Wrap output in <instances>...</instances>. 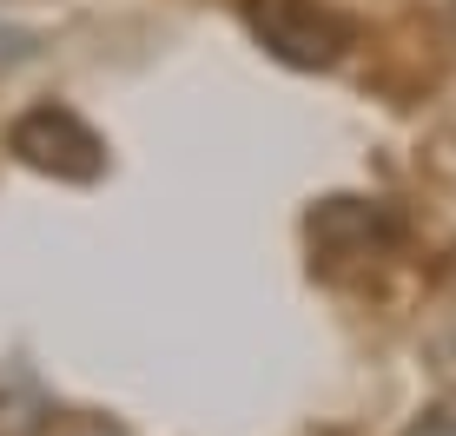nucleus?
<instances>
[{
  "label": "nucleus",
  "mask_w": 456,
  "mask_h": 436,
  "mask_svg": "<svg viewBox=\"0 0 456 436\" xmlns=\"http://www.w3.org/2000/svg\"><path fill=\"white\" fill-rule=\"evenodd\" d=\"M7 152L46 179H67V185H93L106 173V139L73 106H27L7 126Z\"/></svg>",
  "instance_id": "obj_2"
},
{
  "label": "nucleus",
  "mask_w": 456,
  "mask_h": 436,
  "mask_svg": "<svg viewBox=\"0 0 456 436\" xmlns=\"http://www.w3.org/2000/svg\"><path fill=\"white\" fill-rule=\"evenodd\" d=\"M403 436H456V391H444V397H436Z\"/></svg>",
  "instance_id": "obj_3"
},
{
  "label": "nucleus",
  "mask_w": 456,
  "mask_h": 436,
  "mask_svg": "<svg viewBox=\"0 0 456 436\" xmlns=\"http://www.w3.org/2000/svg\"><path fill=\"white\" fill-rule=\"evenodd\" d=\"M245 34L297 73H324L357 46V20L331 0H239Z\"/></svg>",
  "instance_id": "obj_1"
}]
</instances>
